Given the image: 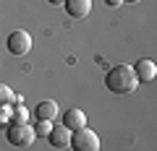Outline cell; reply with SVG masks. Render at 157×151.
Listing matches in <instances>:
<instances>
[{
  "mask_svg": "<svg viewBox=\"0 0 157 151\" xmlns=\"http://www.w3.org/2000/svg\"><path fill=\"white\" fill-rule=\"evenodd\" d=\"M50 130H52V123H47V120H39L37 128H34V135H37V138H47V135H50Z\"/></svg>",
  "mask_w": 157,
  "mask_h": 151,
  "instance_id": "obj_10",
  "label": "cell"
},
{
  "mask_svg": "<svg viewBox=\"0 0 157 151\" xmlns=\"http://www.w3.org/2000/svg\"><path fill=\"white\" fill-rule=\"evenodd\" d=\"M63 5L71 18H84L92 13V0H63Z\"/></svg>",
  "mask_w": 157,
  "mask_h": 151,
  "instance_id": "obj_6",
  "label": "cell"
},
{
  "mask_svg": "<svg viewBox=\"0 0 157 151\" xmlns=\"http://www.w3.org/2000/svg\"><path fill=\"white\" fill-rule=\"evenodd\" d=\"M134 73H136V81L139 84H152L155 76H157V65L152 60H139L134 65Z\"/></svg>",
  "mask_w": 157,
  "mask_h": 151,
  "instance_id": "obj_5",
  "label": "cell"
},
{
  "mask_svg": "<svg viewBox=\"0 0 157 151\" xmlns=\"http://www.w3.org/2000/svg\"><path fill=\"white\" fill-rule=\"evenodd\" d=\"M105 86L110 94H118V96H126L131 94V91L139 86V81H136V73L131 65H115L110 68V73L105 76Z\"/></svg>",
  "mask_w": 157,
  "mask_h": 151,
  "instance_id": "obj_1",
  "label": "cell"
},
{
  "mask_svg": "<svg viewBox=\"0 0 157 151\" xmlns=\"http://www.w3.org/2000/svg\"><path fill=\"white\" fill-rule=\"evenodd\" d=\"M73 151H100V138H97L94 130L89 128H78L71 133V141H68Z\"/></svg>",
  "mask_w": 157,
  "mask_h": 151,
  "instance_id": "obj_3",
  "label": "cell"
},
{
  "mask_svg": "<svg viewBox=\"0 0 157 151\" xmlns=\"http://www.w3.org/2000/svg\"><path fill=\"white\" fill-rule=\"evenodd\" d=\"M47 141H50V146H55V149H66L68 141H71V130H68L63 123H60V125H52Z\"/></svg>",
  "mask_w": 157,
  "mask_h": 151,
  "instance_id": "obj_7",
  "label": "cell"
},
{
  "mask_svg": "<svg viewBox=\"0 0 157 151\" xmlns=\"http://www.w3.org/2000/svg\"><path fill=\"white\" fill-rule=\"evenodd\" d=\"M11 104H0V128H8L11 125Z\"/></svg>",
  "mask_w": 157,
  "mask_h": 151,
  "instance_id": "obj_11",
  "label": "cell"
},
{
  "mask_svg": "<svg viewBox=\"0 0 157 151\" xmlns=\"http://www.w3.org/2000/svg\"><path fill=\"white\" fill-rule=\"evenodd\" d=\"M6 138H8V143L26 149V146H32L37 141V135H34V128H29V123H11L6 128Z\"/></svg>",
  "mask_w": 157,
  "mask_h": 151,
  "instance_id": "obj_2",
  "label": "cell"
},
{
  "mask_svg": "<svg viewBox=\"0 0 157 151\" xmlns=\"http://www.w3.org/2000/svg\"><path fill=\"white\" fill-rule=\"evenodd\" d=\"M50 3H52V5H60V3H63V0H50Z\"/></svg>",
  "mask_w": 157,
  "mask_h": 151,
  "instance_id": "obj_15",
  "label": "cell"
},
{
  "mask_svg": "<svg viewBox=\"0 0 157 151\" xmlns=\"http://www.w3.org/2000/svg\"><path fill=\"white\" fill-rule=\"evenodd\" d=\"M105 3H110V5H118V3H121V0H105Z\"/></svg>",
  "mask_w": 157,
  "mask_h": 151,
  "instance_id": "obj_14",
  "label": "cell"
},
{
  "mask_svg": "<svg viewBox=\"0 0 157 151\" xmlns=\"http://www.w3.org/2000/svg\"><path fill=\"white\" fill-rule=\"evenodd\" d=\"M11 123H29V112L24 110V107H16V110L11 112Z\"/></svg>",
  "mask_w": 157,
  "mask_h": 151,
  "instance_id": "obj_12",
  "label": "cell"
},
{
  "mask_svg": "<svg viewBox=\"0 0 157 151\" xmlns=\"http://www.w3.org/2000/svg\"><path fill=\"white\" fill-rule=\"evenodd\" d=\"M34 115H37V120H47V123H52V120L58 117V102H52V99L39 102L37 110H34Z\"/></svg>",
  "mask_w": 157,
  "mask_h": 151,
  "instance_id": "obj_9",
  "label": "cell"
},
{
  "mask_svg": "<svg viewBox=\"0 0 157 151\" xmlns=\"http://www.w3.org/2000/svg\"><path fill=\"white\" fill-rule=\"evenodd\" d=\"M63 125H66L68 130H78V128H86V115L81 110H68L66 115H63Z\"/></svg>",
  "mask_w": 157,
  "mask_h": 151,
  "instance_id": "obj_8",
  "label": "cell"
},
{
  "mask_svg": "<svg viewBox=\"0 0 157 151\" xmlns=\"http://www.w3.org/2000/svg\"><path fill=\"white\" fill-rule=\"evenodd\" d=\"M13 96H16V94H13V91L8 89L6 84H0V104H11V102H13Z\"/></svg>",
  "mask_w": 157,
  "mask_h": 151,
  "instance_id": "obj_13",
  "label": "cell"
},
{
  "mask_svg": "<svg viewBox=\"0 0 157 151\" xmlns=\"http://www.w3.org/2000/svg\"><path fill=\"white\" fill-rule=\"evenodd\" d=\"M8 52L11 55H29V50H32V37H29L24 29H16V31H11V37H8Z\"/></svg>",
  "mask_w": 157,
  "mask_h": 151,
  "instance_id": "obj_4",
  "label": "cell"
},
{
  "mask_svg": "<svg viewBox=\"0 0 157 151\" xmlns=\"http://www.w3.org/2000/svg\"><path fill=\"white\" fill-rule=\"evenodd\" d=\"M121 3H139V0H121Z\"/></svg>",
  "mask_w": 157,
  "mask_h": 151,
  "instance_id": "obj_16",
  "label": "cell"
}]
</instances>
